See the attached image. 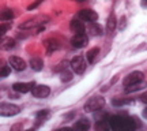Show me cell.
<instances>
[{"label": "cell", "mask_w": 147, "mask_h": 131, "mask_svg": "<svg viewBox=\"0 0 147 131\" xmlns=\"http://www.w3.org/2000/svg\"><path fill=\"white\" fill-rule=\"evenodd\" d=\"M108 121H109L110 128L116 131H134L136 128L135 120L132 117H127V116H120V115L110 116Z\"/></svg>", "instance_id": "6da1fadb"}, {"label": "cell", "mask_w": 147, "mask_h": 131, "mask_svg": "<svg viewBox=\"0 0 147 131\" xmlns=\"http://www.w3.org/2000/svg\"><path fill=\"white\" fill-rule=\"evenodd\" d=\"M105 105V98H102L100 96H95L89 98V101L84 104V112H95L104 108Z\"/></svg>", "instance_id": "7a4b0ae2"}, {"label": "cell", "mask_w": 147, "mask_h": 131, "mask_svg": "<svg viewBox=\"0 0 147 131\" xmlns=\"http://www.w3.org/2000/svg\"><path fill=\"white\" fill-rule=\"evenodd\" d=\"M21 113V108L15 104L11 102H0V116L4 117H11V116H16Z\"/></svg>", "instance_id": "3957f363"}, {"label": "cell", "mask_w": 147, "mask_h": 131, "mask_svg": "<svg viewBox=\"0 0 147 131\" xmlns=\"http://www.w3.org/2000/svg\"><path fill=\"white\" fill-rule=\"evenodd\" d=\"M48 21H49V18H48L47 15H37V16H34V18H32V19L26 21L25 23H22L21 26H19V29H22V30L33 29V27L41 26V25H44V23H47Z\"/></svg>", "instance_id": "277c9868"}, {"label": "cell", "mask_w": 147, "mask_h": 131, "mask_svg": "<svg viewBox=\"0 0 147 131\" xmlns=\"http://www.w3.org/2000/svg\"><path fill=\"white\" fill-rule=\"evenodd\" d=\"M71 68H72L74 73L76 74H83L86 71V67H87V63H86V59L83 56H75L72 58L71 63H69Z\"/></svg>", "instance_id": "5b68a950"}, {"label": "cell", "mask_w": 147, "mask_h": 131, "mask_svg": "<svg viewBox=\"0 0 147 131\" xmlns=\"http://www.w3.org/2000/svg\"><path fill=\"white\" fill-rule=\"evenodd\" d=\"M143 79H144V74H143L142 71H134V73L128 74L125 78H124L123 85H124V86H129V85H132V83L140 82Z\"/></svg>", "instance_id": "8992f818"}, {"label": "cell", "mask_w": 147, "mask_h": 131, "mask_svg": "<svg viewBox=\"0 0 147 131\" xmlns=\"http://www.w3.org/2000/svg\"><path fill=\"white\" fill-rule=\"evenodd\" d=\"M32 93L37 98H45L51 94V89L47 85H34V88L32 89Z\"/></svg>", "instance_id": "52a82bcc"}, {"label": "cell", "mask_w": 147, "mask_h": 131, "mask_svg": "<svg viewBox=\"0 0 147 131\" xmlns=\"http://www.w3.org/2000/svg\"><path fill=\"white\" fill-rule=\"evenodd\" d=\"M34 82H16L12 85V89L15 90L16 93H29L32 92V89L34 88Z\"/></svg>", "instance_id": "ba28073f"}, {"label": "cell", "mask_w": 147, "mask_h": 131, "mask_svg": "<svg viewBox=\"0 0 147 131\" xmlns=\"http://www.w3.org/2000/svg\"><path fill=\"white\" fill-rule=\"evenodd\" d=\"M8 63H10L11 68L15 70V71H25L26 68V63L22 58H18V56H11L8 59Z\"/></svg>", "instance_id": "9c48e42d"}, {"label": "cell", "mask_w": 147, "mask_h": 131, "mask_svg": "<svg viewBox=\"0 0 147 131\" xmlns=\"http://www.w3.org/2000/svg\"><path fill=\"white\" fill-rule=\"evenodd\" d=\"M87 42H89V38L87 36L82 33V34H75V36L71 38V44H72L74 48H83L87 45Z\"/></svg>", "instance_id": "30bf717a"}, {"label": "cell", "mask_w": 147, "mask_h": 131, "mask_svg": "<svg viewBox=\"0 0 147 131\" xmlns=\"http://www.w3.org/2000/svg\"><path fill=\"white\" fill-rule=\"evenodd\" d=\"M79 19L84 22H95L98 19V14L93 10H82L79 11Z\"/></svg>", "instance_id": "8fae6325"}, {"label": "cell", "mask_w": 147, "mask_h": 131, "mask_svg": "<svg viewBox=\"0 0 147 131\" xmlns=\"http://www.w3.org/2000/svg\"><path fill=\"white\" fill-rule=\"evenodd\" d=\"M69 29L75 34H82V33L86 32V27H84L83 22H80L79 19H72L71 23H69Z\"/></svg>", "instance_id": "7c38bea8"}, {"label": "cell", "mask_w": 147, "mask_h": 131, "mask_svg": "<svg viewBox=\"0 0 147 131\" xmlns=\"http://www.w3.org/2000/svg\"><path fill=\"white\" fill-rule=\"evenodd\" d=\"M15 47V40L14 38H10V37H0V48L1 49H5V51H10Z\"/></svg>", "instance_id": "4fadbf2b"}, {"label": "cell", "mask_w": 147, "mask_h": 131, "mask_svg": "<svg viewBox=\"0 0 147 131\" xmlns=\"http://www.w3.org/2000/svg\"><path fill=\"white\" fill-rule=\"evenodd\" d=\"M98 55H100V48H91L90 51H87L86 53V58H87V62L90 64H93L97 62V59H98Z\"/></svg>", "instance_id": "5bb4252c"}, {"label": "cell", "mask_w": 147, "mask_h": 131, "mask_svg": "<svg viewBox=\"0 0 147 131\" xmlns=\"http://www.w3.org/2000/svg\"><path fill=\"white\" fill-rule=\"evenodd\" d=\"M147 86V82L143 79L140 82H136V83H132L129 86H125V92L127 93H134V92H138V90L143 89V88H146Z\"/></svg>", "instance_id": "9a60e30c"}, {"label": "cell", "mask_w": 147, "mask_h": 131, "mask_svg": "<svg viewBox=\"0 0 147 131\" xmlns=\"http://www.w3.org/2000/svg\"><path fill=\"white\" fill-rule=\"evenodd\" d=\"M116 26H117V18H116L115 12H112L109 15V18H108V23H106V30H108V33L115 32Z\"/></svg>", "instance_id": "2e32d148"}, {"label": "cell", "mask_w": 147, "mask_h": 131, "mask_svg": "<svg viewBox=\"0 0 147 131\" xmlns=\"http://www.w3.org/2000/svg\"><path fill=\"white\" fill-rule=\"evenodd\" d=\"M74 128L80 130V131L89 130V128H90V120H89V119H79V120L74 124Z\"/></svg>", "instance_id": "e0dca14e"}, {"label": "cell", "mask_w": 147, "mask_h": 131, "mask_svg": "<svg viewBox=\"0 0 147 131\" xmlns=\"http://www.w3.org/2000/svg\"><path fill=\"white\" fill-rule=\"evenodd\" d=\"M10 73H11V67L7 66L5 60L0 59V78H4L7 75H10Z\"/></svg>", "instance_id": "ac0fdd59"}, {"label": "cell", "mask_w": 147, "mask_h": 131, "mask_svg": "<svg viewBox=\"0 0 147 131\" xmlns=\"http://www.w3.org/2000/svg\"><path fill=\"white\" fill-rule=\"evenodd\" d=\"M30 67L34 70V71H41L44 68V62H42L40 58H33L30 60Z\"/></svg>", "instance_id": "d6986e66"}, {"label": "cell", "mask_w": 147, "mask_h": 131, "mask_svg": "<svg viewBox=\"0 0 147 131\" xmlns=\"http://www.w3.org/2000/svg\"><path fill=\"white\" fill-rule=\"evenodd\" d=\"M45 47H47V53H48V55H51L53 51L59 49V44H57V41H53V40H48V41L45 42Z\"/></svg>", "instance_id": "ffe728a7"}, {"label": "cell", "mask_w": 147, "mask_h": 131, "mask_svg": "<svg viewBox=\"0 0 147 131\" xmlns=\"http://www.w3.org/2000/svg\"><path fill=\"white\" fill-rule=\"evenodd\" d=\"M134 102V100L132 98H113L112 100V104L115 105V107H121V105H127V104H132Z\"/></svg>", "instance_id": "44dd1931"}, {"label": "cell", "mask_w": 147, "mask_h": 131, "mask_svg": "<svg viewBox=\"0 0 147 131\" xmlns=\"http://www.w3.org/2000/svg\"><path fill=\"white\" fill-rule=\"evenodd\" d=\"M89 32L90 34H93V36H101L102 34V27L100 25H97L94 22H91V25L89 27Z\"/></svg>", "instance_id": "7402d4cb"}, {"label": "cell", "mask_w": 147, "mask_h": 131, "mask_svg": "<svg viewBox=\"0 0 147 131\" xmlns=\"http://www.w3.org/2000/svg\"><path fill=\"white\" fill-rule=\"evenodd\" d=\"M14 18V12H12V10H4L0 12V21H11Z\"/></svg>", "instance_id": "603a6c76"}, {"label": "cell", "mask_w": 147, "mask_h": 131, "mask_svg": "<svg viewBox=\"0 0 147 131\" xmlns=\"http://www.w3.org/2000/svg\"><path fill=\"white\" fill-rule=\"evenodd\" d=\"M11 26H12V23H11L10 21L4 22V23H0V37L4 36L5 33H7L11 29Z\"/></svg>", "instance_id": "cb8c5ba5"}, {"label": "cell", "mask_w": 147, "mask_h": 131, "mask_svg": "<svg viewBox=\"0 0 147 131\" xmlns=\"http://www.w3.org/2000/svg\"><path fill=\"white\" fill-rule=\"evenodd\" d=\"M71 79H72V75H71L68 71H63V73H61V81H63V82H68Z\"/></svg>", "instance_id": "d4e9b609"}, {"label": "cell", "mask_w": 147, "mask_h": 131, "mask_svg": "<svg viewBox=\"0 0 147 131\" xmlns=\"http://www.w3.org/2000/svg\"><path fill=\"white\" fill-rule=\"evenodd\" d=\"M127 26V18L125 16H121L120 19V23H119V27H120V30H124Z\"/></svg>", "instance_id": "484cf974"}, {"label": "cell", "mask_w": 147, "mask_h": 131, "mask_svg": "<svg viewBox=\"0 0 147 131\" xmlns=\"http://www.w3.org/2000/svg\"><path fill=\"white\" fill-rule=\"evenodd\" d=\"M41 3H42V0H37L36 3H33V4H30L29 7H27V10H34V8H37V7L41 4Z\"/></svg>", "instance_id": "4316f807"}, {"label": "cell", "mask_w": 147, "mask_h": 131, "mask_svg": "<svg viewBox=\"0 0 147 131\" xmlns=\"http://www.w3.org/2000/svg\"><path fill=\"white\" fill-rule=\"evenodd\" d=\"M139 98H140V101H142V102H144V104H147V92H144V93H143V94L140 96Z\"/></svg>", "instance_id": "83f0119b"}, {"label": "cell", "mask_w": 147, "mask_h": 131, "mask_svg": "<svg viewBox=\"0 0 147 131\" xmlns=\"http://www.w3.org/2000/svg\"><path fill=\"white\" fill-rule=\"evenodd\" d=\"M143 116H144V117H146V119H147V108H146V109H144V111H143Z\"/></svg>", "instance_id": "f1b7e54d"}, {"label": "cell", "mask_w": 147, "mask_h": 131, "mask_svg": "<svg viewBox=\"0 0 147 131\" xmlns=\"http://www.w3.org/2000/svg\"><path fill=\"white\" fill-rule=\"evenodd\" d=\"M76 1H86V0H76Z\"/></svg>", "instance_id": "f546056e"}, {"label": "cell", "mask_w": 147, "mask_h": 131, "mask_svg": "<svg viewBox=\"0 0 147 131\" xmlns=\"http://www.w3.org/2000/svg\"><path fill=\"white\" fill-rule=\"evenodd\" d=\"M143 1H147V0H143Z\"/></svg>", "instance_id": "4dcf8cb0"}]
</instances>
